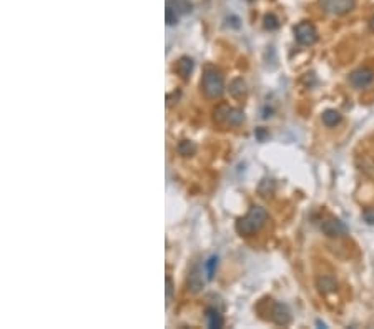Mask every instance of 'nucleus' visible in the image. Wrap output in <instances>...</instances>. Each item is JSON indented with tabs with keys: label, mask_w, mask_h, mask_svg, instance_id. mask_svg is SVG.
I'll return each mask as SVG.
<instances>
[{
	"label": "nucleus",
	"mask_w": 374,
	"mask_h": 329,
	"mask_svg": "<svg viewBox=\"0 0 374 329\" xmlns=\"http://www.w3.org/2000/svg\"><path fill=\"white\" fill-rule=\"evenodd\" d=\"M266 221H268V211L263 208V206H251L245 216L239 218L236 221L235 230H236V233L241 234V236H251L256 231L261 230Z\"/></svg>",
	"instance_id": "f257e3e1"
},
{
	"label": "nucleus",
	"mask_w": 374,
	"mask_h": 329,
	"mask_svg": "<svg viewBox=\"0 0 374 329\" xmlns=\"http://www.w3.org/2000/svg\"><path fill=\"white\" fill-rule=\"evenodd\" d=\"M201 92L208 98H219L225 92V82H223L221 72L213 67H208L203 72L201 78Z\"/></svg>",
	"instance_id": "f03ea898"
},
{
	"label": "nucleus",
	"mask_w": 374,
	"mask_h": 329,
	"mask_svg": "<svg viewBox=\"0 0 374 329\" xmlns=\"http://www.w3.org/2000/svg\"><path fill=\"white\" fill-rule=\"evenodd\" d=\"M193 9V3L190 0H166L165 19L168 25H177L178 20L183 15L190 14Z\"/></svg>",
	"instance_id": "7ed1b4c3"
},
{
	"label": "nucleus",
	"mask_w": 374,
	"mask_h": 329,
	"mask_svg": "<svg viewBox=\"0 0 374 329\" xmlns=\"http://www.w3.org/2000/svg\"><path fill=\"white\" fill-rule=\"evenodd\" d=\"M295 39L299 45L311 47L318 42V30H316V27L311 22L303 20V22H299L295 27Z\"/></svg>",
	"instance_id": "20e7f679"
},
{
	"label": "nucleus",
	"mask_w": 374,
	"mask_h": 329,
	"mask_svg": "<svg viewBox=\"0 0 374 329\" xmlns=\"http://www.w3.org/2000/svg\"><path fill=\"white\" fill-rule=\"evenodd\" d=\"M215 120L221 121L226 125H239L245 121V113L239 108L228 107V105H221L215 110Z\"/></svg>",
	"instance_id": "39448f33"
},
{
	"label": "nucleus",
	"mask_w": 374,
	"mask_h": 329,
	"mask_svg": "<svg viewBox=\"0 0 374 329\" xmlns=\"http://www.w3.org/2000/svg\"><path fill=\"white\" fill-rule=\"evenodd\" d=\"M354 0H319V7L328 14L344 15L354 9Z\"/></svg>",
	"instance_id": "423d86ee"
},
{
	"label": "nucleus",
	"mask_w": 374,
	"mask_h": 329,
	"mask_svg": "<svg viewBox=\"0 0 374 329\" xmlns=\"http://www.w3.org/2000/svg\"><path fill=\"white\" fill-rule=\"evenodd\" d=\"M268 312H270L268 319H271L275 324H278V326H288V324L291 323V311L286 304L276 303L271 299V310Z\"/></svg>",
	"instance_id": "0eeeda50"
},
{
	"label": "nucleus",
	"mask_w": 374,
	"mask_h": 329,
	"mask_svg": "<svg viewBox=\"0 0 374 329\" xmlns=\"http://www.w3.org/2000/svg\"><path fill=\"white\" fill-rule=\"evenodd\" d=\"M206 281H210L208 276H206L205 271V265H197L192 268L188 274V290L192 292H198L201 291V288L205 286Z\"/></svg>",
	"instance_id": "6e6552de"
},
{
	"label": "nucleus",
	"mask_w": 374,
	"mask_h": 329,
	"mask_svg": "<svg viewBox=\"0 0 374 329\" xmlns=\"http://www.w3.org/2000/svg\"><path fill=\"white\" fill-rule=\"evenodd\" d=\"M374 82V72L369 68H357L349 75V83L356 88H366Z\"/></svg>",
	"instance_id": "1a4fd4ad"
},
{
	"label": "nucleus",
	"mask_w": 374,
	"mask_h": 329,
	"mask_svg": "<svg viewBox=\"0 0 374 329\" xmlns=\"http://www.w3.org/2000/svg\"><path fill=\"white\" fill-rule=\"evenodd\" d=\"M321 231L328 236L335 238V236H343V234L348 233V226L344 225L341 219H336V218H329V219H324L321 223Z\"/></svg>",
	"instance_id": "9d476101"
},
{
	"label": "nucleus",
	"mask_w": 374,
	"mask_h": 329,
	"mask_svg": "<svg viewBox=\"0 0 374 329\" xmlns=\"http://www.w3.org/2000/svg\"><path fill=\"white\" fill-rule=\"evenodd\" d=\"M193 67H195L193 58H190V57H181V58L177 60L173 70L178 77H180V78L188 80L190 75H192V72H193Z\"/></svg>",
	"instance_id": "9b49d317"
},
{
	"label": "nucleus",
	"mask_w": 374,
	"mask_h": 329,
	"mask_svg": "<svg viewBox=\"0 0 374 329\" xmlns=\"http://www.w3.org/2000/svg\"><path fill=\"white\" fill-rule=\"evenodd\" d=\"M205 318H206V323H208V326L210 328H213V329H218V328H221L223 326V316H221V312H219L217 308H206V311H205Z\"/></svg>",
	"instance_id": "f8f14e48"
},
{
	"label": "nucleus",
	"mask_w": 374,
	"mask_h": 329,
	"mask_svg": "<svg viewBox=\"0 0 374 329\" xmlns=\"http://www.w3.org/2000/svg\"><path fill=\"white\" fill-rule=\"evenodd\" d=\"M321 120H323V123L326 125V127H336V125L341 123V120H343V116H341V113L338 112V110H324L323 113H321Z\"/></svg>",
	"instance_id": "ddd939ff"
},
{
	"label": "nucleus",
	"mask_w": 374,
	"mask_h": 329,
	"mask_svg": "<svg viewBox=\"0 0 374 329\" xmlns=\"http://www.w3.org/2000/svg\"><path fill=\"white\" fill-rule=\"evenodd\" d=\"M316 284H318V290L323 292V294H328V292L336 291V286H338V284H336V279L333 278V276H328V274L319 276Z\"/></svg>",
	"instance_id": "4468645a"
},
{
	"label": "nucleus",
	"mask_w": 374,
	"mask_h": 329,
	"mask_svg": "<svg viewBox=\"0 0 374 329\" xmlns=\"http://www.w3.org/2000/svg\"><path fill=\"white\" fill-rule=\"evenodd\" d=\"M230 93L238 100L246 95V83L243 82V78H235L233 82L230 83Z\"/></svg>",
	"instance_id": "2eb2a0df"
},
{
	"label": "nucleus",
	"mask_w": 374,
	"mask_h": 329,
	"mask_svg": "<svg viewBox=\"0 0 374 329\" xmlns=\"http://www.w3.org/2000/svg\"><path fill=\"white\" fill-rule=\"evenodd\" d=\"M177 152L180 153L181 156H193L195 152H197V145H195L192 140H181L180 143L177 145Z\"/></svg>",
	"instance_id": "dca6fc26"
},
{
	"label": "nucleus",
	"mask_w": 374,
	"mask_h": 329,
	"mask_svg": "<svg viewBox=\"0 0 374 329\" xmlns=\"http://www.w3.org/2000/svg\"><path fill=\"white\" fill-rule=\"evenodd\" d=\"M205 271H206V276H208V279H213V276H215V271H217V268H218V256H210L208 259H206L205 263Z\"/></svg>",
	"instance_id": "f3484780"
},
{
	"label": "nucleus",
	"mask_w": 374,
	"mask_h": 329,
	"mask_svg": "<svg viewBox=\"0 0 374 329\" xmlns=\"http://www.w3.org/2000/svg\"><path fill=\"white\" fill-rule=\"evenodd\" d=\"M265 28L266 30H276V28L279 27V20H278V17L276 15H273V14H268V15H265Z\"/></svg>",
	"instance_id": "a211bd4d"
},
{
	"label": "nucleus",
	"mask_w": 374,
	"mask_h": 329,
	"mask_svg": "<svg viewBox=\"0 0 374 329\" xmlns=\"http://www.w3.org/2000/svg\"><path fill=\"white\" fill-rule=\"evenodd\" d=\"M173 292H175L173 279L170 276H166V306H170V303L173 301Z\"/></svg>",
	"instance_id": "6ab92c4d"
},
{
	"label": "nucleus",
	"mask_w": 374,
	"mask_h": 329,
	"mask_svg": "<svg viewBox=\"0 0 374 329\" xmlns=\"http://www.w3.org/2000/svg\"><path fill=\"white\" fill-rule=\"evenodd\" d=\"M363 219L368 223V225L374 226V208H366L363 211Z\"/></svg>",
	"instance_id": "aec40b11"
},
{
	"label": "nucleus",
	"mask_w": 374,
	"mask_h": 329,
	"mask_svg": "<svg viewBox=\"0 0 374 329\" xmlns=\"http://www.w3.org/2000/svg\"><path fill=\"white\" fill-rule=\"evenodd\" d=\"M255 135L256 136H258V140H265V138H266V135H268V133H266V130H263V128H258V130H256V133H255Z\"/></svg>",
	"instance_id": "412c9836"
},
{
	"label": "nucleus",
	"mask_w": 374,
	"mask_h": 329,
	"mask_svg": "<svg viewBox=\"0 0 374 329\" xmlns=\"http://www.w3.org/2000/svg\"><path fill=\"white\" fill-rule=\"evenodd\" d=\"M371 28H373V30H374V17L371 19Z\"/></svg>",
	"instance_id": "4be33fe9"
}]
</instances>
